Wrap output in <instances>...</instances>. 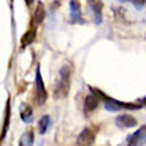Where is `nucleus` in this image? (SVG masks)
I'll return each instance as SVG.
<instances>
[{"instance_id": "obj_1", "label": "nucleus", "mask_w": 146, "mask_h": 146, "mask_svg": "<svg viewBox=\"0 0 146 146\" xmlns=\"http://www.w3.org/2000/svg\"><path fill=\"white\" fill-rule=\"evenodd\" d=\"M68 86H70V70L68 67H62L60 68V81H59V86L56 89V97H65L68 94Z\"/></svg>"}, {"instance_id": "obj_2", "label": "nucleus", "mask_w": 146, "mask_h": 146, "mask_svg": "<svg viewBox=\"0 0 146 146\" xmlns=\"http://www.w3.org/2000/svg\"><path fill=\"white\" fill-rule=\"evenodd\" d=\"M35 86H36V100H38V103H43L44 100H46V91H44V84H43V80H41L40 67H36Z\"/></svg>"}, {"instance_id": "obj_3", "label": "nucleus", "mask_w": 146, "mask_h": 146, "mask_svg": "<svg viewBox=\"0 0 146 146\" xmlns=\"http://www.w3.org/2000/svg\"><path fill=\"white\" fill-rule=\"evenodd\" d=\"M94 137H95V133L92 129H89V127L83 129L81 133L78 135V146H91L92 141H94Z\"/></svg>"}, {"instance_id": "obj_4", "label": "nucleus", "mask_w": 146, "mask_h": 146, "mask_svg": "<svg viewBox=\"0 0 146 146\" xmlns=\"http://www.w3.org/2000/svg\"><path fill=\"white\" fill-rule=\"evenodd\" d=\"M145 138H146V125H143L132 137H129V146H141L145 143Z\"/></svg>"}, {"instance_id": "obj_5", "label": "nucleus", "mask_w": 146, "mask_h": 146, "mask_svg": "<svg viewBox=\"0 0 146 146\" xmlns=\"http://www.w3.org/2000/svg\"><path fill=\"white\" fill-rule=\"evenodd\" d=\"M116 124L119 125L121 129H129V127H135L137 121H135V117H132L130 114H121V116L116 117Z\"/></svg>"}, {"instance_id": "obj_6", "label": "nucleus", "mask_w": 146, "mask_h": 146, "mask_svg": "<svg viewBox=\"0 0 146 146\" xmlns=\"http://www.w3.org/2000/svg\"><path fill=\"white\" fill-rule=\"evenodd\" d=\"M89 7L92 8V11H94V16H95V22L97 24H100L102 22V0H88Z\"/></svg>"}, {"instance_id": "obj_7", "label": "nucleus", "mask_w": 146, "mask_h": 146, "mask_svg": "<svg viewBox=\"0 0 146 146\" xmlns=\"http://www.w3.org/2000/svg\"><path fill=\"white\" fill-rule=\"evenodd\" d=\"M97 106H99V97H97L95 94L88 95V97H86V100H84V110H86V113L94 111Z\"/></svg>"}, {"instance_id": "obj_8", "label": "nucleus", "mask_w": 146, "mask_h": 146, "mask_svg": "<svg viewBox=\"0 0 146 146\" xmlns=\"http://www.w3.org/2000/svg\"><path fill=\"white\" fill-rule=\"evenodd\" d=\"M70 8H72V22H83V19H81V10H80V5H78L76 0L70 2Z\"/></svg>"}, {"instance_id": "obj_9", "label": "nucleus", "mask_w": 146, "mask_h": 146, "mask_svg": "<svg viewBox=\"0 0 146 146\" xmlns=\"http://www.w3.org/2000/svg\"><path fill=\"white\" fill-rule=\"evenodd\" d=\"M10 111H11V105H10V102H7L5 119H3V130H2V140H5V135H7V130H8V125H10Z\"/></svg>"}, {"instance_id": "obj_10", "label": "nucleus", "mask_w": 146, "mask_h": 146, "mask_svg": "<svg viewBox=\"0 0 146 146\" xmlns=\"http://www.w3.org/2000/svg\"><path fill=\"white\" fill-rule=\"evenodd\" d=\"M32 108L30 106H27V105H22V108H21V119L24 121V122H32Z\"/></svg>"}, {"instance_id": "obj_11", "label": "nucleus", "mask_w": 146, "mask_h": 146, "mask_svg": "<svg viewBox=\"0 0 146 146\" xmlns=\"http://www.w3.org/2000/svg\"><path fill=\"white\" fill-rule=\"evenodd\" d=\"M43 21H44V8L41 3H38V7L35 10V15H33V22L35 24H41Z\"/></svg>"}, {"instance_id": "obj_12", "label": "nucleus", "mask_w": 146, "mask_h": 146, "mask_svg": "<svg viewBox=\"0 0 146 146\" xmlns=\"http://www.w3.org/2000/svg\"><path fill=\"white\" fill-rule=\"evenodd\" d=\"M19 146H33V133L32 132H26L19 140Z\"/></svg>"}, {"instance_id": "obj_13", "label": "nucleus", "mask_w": 146, "mask_h": 146, "mask_svg": "<svg viewBox=\"0 0 146 146\" xmlns=\"http://www.w3.org/2000/svg\"><path fill=\"white\" fill-rule=\"evenodd\" d=\"M49 122H51V119H49V116H41V119L38 121V132L40 133H44V132L48 130V127H49Z\"/></svg>"}, {"instance_id": "obj_14", "label": "nucleus", "mask_w": 146, "mask_h": 146, "mask_svg": "<svg viewBox=\"0 0 146 146\" xmlns=\"http://www.w3.org/2000/svg\"><path fill=\"white\" fill-rule=\"evenodd\" d=\"M33 38H35V29L29 30V32H27L26 35L22 36L21 46H22V48H26V46H29V44H30V43H32V41H33Z\"/></svg>"}, {"instance_id": "obj_15", "label": "nucleus", "mask_w": 146, "mask_h": 146, "mask_svg": "<svg viewBox=\"0 0 146 146\" xmlns=\"http://www.w3.org/2000/svg\"><path fill=\"white\" fill-rule=\"evenodd\" d=\"M145 2H146V0H132V3L135 5L137 8H141L143 5H145Z\"/></svg>"}, {"instance_id": "obj_16", "label": "nucleus", "mask_w": 146, "mask_h": 146, "mask_svg": "<svg viewBox=\"0 0 146 146\" xmlns=\"http://www.w3.org/2000/svg\"><path fill=\"white\" fill-rule=\"evenodd\" d=\"M35 0H26V5H30V3H33Z\"/></svg>"}, {"instance_id": "obj_17", "label": "nucleus", "mask_w": 146, "mask_h": 146, "mask_svg": "<svg viewBox=\"0 0 146 146\" xmlns=\"http://www.w3.org/2000/svg\"><path fill=\"white\" fill-rule=\"evenodd\" d=\"M141 102H143V103H145V105H146V97H145V99H143V100H141Z\"/></svg>"}, {"instance_id": "obj_18", "label": "nucleus", "mask_w": 146, "mask_h": 146, "mask_svg": "<svg viewBox=\"0 0 146 146\" xmlns=\"http://www.w3.org/2000/svg\"><path fill=\"white\" fill-rule=\"evenodd\" d=\"M121 2H129V0H121Z\"/></svg>"}]
</instances>
